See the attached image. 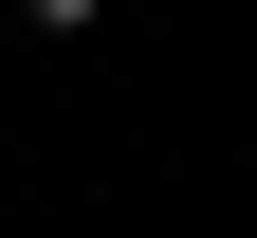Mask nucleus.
<instances>
[{
    "label": "nucleus",
    "instance_id": "1",
    "mask_svg": "<svg viewBox=\"0 0 257 238\" xmlns=\"http://www.w3.org/2000/svg\"><path fill=\"white\" fill-rule=\"evenodd\" d=\"M19 19H37V37H74V19H110V0H19Z\"/></svg>",
    "mask_w": 257,
    "mask_h": 238
}]
</instances>
